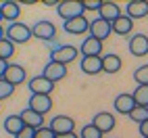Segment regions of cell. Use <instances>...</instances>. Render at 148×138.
I'll use <instances>...</instances> for the list:
<instances>
[{
	"label": "cell",
	"instance_id": "38",
	"mask_svg": "<svg viewBox=\"0 0 148 138\" xmlns=\"http://www.w3.org/2000/svg\"><path fill=\"white\" fill-rule=\"evenodd\" d=\"M4 21V17H2V8H0V23H2Z\"/></svg>",
	"mask_w": 148,
	"mask_h": 138
},
{
	"label": "cell",
	"instance_id": "3",
	"mask_svg": "<svg viewBox=\"0 0 148 138\" xmlns=\"http://www.w3.org/2000/svg\"><path fill=\"white\" fill-rule=\"evenodd\" d=\"M32 32H34V38L42 42H52L56 38V25L52 21H48V19H40V21H36L32 25Z\"/></svg>",
	"mask_w": 148,
	"mask_h": 138
},
{
	"label": "cell",
	"instance_id": "32",
	"mask_svg": "<svg viewBox=\"0 0 148 138\" xmlns=\"http://www.w3.org/2000/svg\"><path fill=\"white\" fill-rule=\"evenodd\" d=\"M15 138H36V130H34V128H29V126H25Z\"/></svg>",
	"mask_w": 148,
	"mask_h": 138
},
{
	"label": "cell",
	"instance_id": "21",
	"mask_svg": "<svg viewBox=\"0 0 148 138\" xmlns=\"http://www.w3.org/2000/svg\"><path fill=\"white\" fill-rule=\"evenodd\" d=\"M21 119H23V124L25 126H29V128H34V130H40V128H44L46 124H44V115L42 113H38V111H34V109H23L21 113Z\"/></svg>",
	"mask_w": 148,
	"mask_h": 138
},
{
	"label": "cell",
	"instance_id": "7",
	"mask_svg": "<svg viewBox=\"0 0 148 138\" xmlns=\"http://www.w3.org/2000/svg\"><path fill=\"white\" fill-rule=\"evenodd\" d=\"M48 126L52 128V132H54L56 136L75 132V119H73V117H69V115H54Z\"/></svg>",
	"mask_w": 148,
	"mask_h": 138
},
{
	"label": "cell",
	"instance_id": "28",
	"mask_svg": "<svg viewBox=\"0 0 148 138\" xmlns=\"http://www.w3.org/2000/svg\"><path fill=\"white\" fill-rule=\"evenodd\" d=\"M134 80L138 82V86H148V63L140 65L134 71Z\"/></svg>",
	"mask_w": 148,
	"mask_h": 138
},
{
	"label": "cell",
	"instance_id": "10",
	"mask_svg": "<svg viewBox=\"0 0 148 138\" xmlns=\"http://www.w3.org/2000/svg\"><path fill=\"white\" fill-rule=\"evenodd\" d=\"M111 32H113V25L108 23V21H104V19H94V21H90V36L92 38H96V40H100V42H104L108 36H111Z\"/></svg>",
	"mask_w": 148,
	"mask_h": 138
},
{
	"label": "cell",
	"instance_id": "33",
	"mask_svg": "<svg viewBox=\"0 0 148 138\" xmlns=\"http://www.w3.org/2000/svg\"><path fill=\"white\" fill-rule=\"evenodd\" d=\"M8 61H4V59H0V80H4V75H6V69H8Z\"/></svg>",
	"mask_w": 148,
	"mask_h": 138
},
{
	"label": "cell",
	"instance_id": "20",
	"mask_svg": "<svg viewBox=\"0 0 148 138\" xmlns=\"http://www.w3.org/2000/svg\"><path fill=\"white\" fill-rule=\"evenodd\" d=\"M98 15H100V19H104V21H108V23L113 25L123 13H121V6L117 4V2H102V6H100V11H98Z\"/></svg>",
	"mask_w": 148,
	"mask_h": 138
},
{
	"label": "cell",
	"instance_id": "27",
	"mask_svg": "<svg viewBox=\"0 0 148 138\" xmlns=\"http://www.w3.org/2000/svg\"><path fill=\"white\" fill-rule=\"evenodd\" d=\"M127 117L140 126V124H144V121L148 119V107H136V109H134L130 115H127Z\"/></svg>",
	"mask_w": 148,
	"mask_h": 138
},
{
	"label": "cell",
	"instance_id": "23",
	"mask_svg": "<svg viewBox=\"0 0 148 138\" xmlns=\"http://www.w3.org/2000/svg\"><path fill=\"white\" fill-rule=\"evenodd\" d=\"M132 29H134V19H130L127 15H121V17L113 23V32H115L117 36H130Z\"/></svg>",
	"mask_w": 148,
	"mask_h": 138
},
{
	"label": "cell",
	"instance_id": "25",
	"mask_svg": "<svg viewBox=\"0 0 148 138\" xmlns=\"http://www.w3.org/2000/svg\"><path fill=\"white\" fill-rule=\"evenodd\" d=\"M132 94L138 107H148V86H136V90Z\"/></svg>",
	"mask_w": 148,
	"mask_h": 138
},
{
	"label": "cell",
	"instance_id": "15",
	"mask_svg": "<svg viewBox=\"0 0 148 138\" xmlns=\"http://www.w3.org/2000/svg\"><path fill=\"white\" fill-rule=\"evenodd\" d=\"M125 15L130 19L148 17V0H130L125 4Z\"/></svg>",
	"mask_w": 148,
	"mask_h": 138
},
{
	"label": "cell",
	"instance_id": "30",
	"mask_svg": "<svg viewBox=\"0 0 148 138\" xmlns=\"http://www.w3.org/2000/svg\"><path fill=\"white\" fill-rule=\"evenodd\" d=\"M36 138H56V134L52 132L50 126H44L40 130H36Z\"/></svg>",
	"mask_w": 148,
	"mask_h": 138
},
{
	"label": "cell",
	"instance_id": "13",
	"mask_svg": "<svg viewBox=\"0 0 148 138\" xmlns=\"http://www.w3.org/2000/svg\"><path fill=\"white\" fill-rule=\"evenodd\" d=\"M4 80L8 84H13L15 88L19 84H25L27 82V71H25V67L23 65H17V63H11L6 69V75H4Z\"/></svg>",
	"mask_w": 148,
	"mask_h": 138
},
{
	"label": "cell",
	"instance_id": "4",
	"mask_svg": "<svg viewBox=\"0 0 148 138\" xmlns=\"http://www.w3.org/2000/svg\"><path fill=\"white\" fill-rule=\"evenodd\" d=\"M77 57H79V48H75L71 44H61V46H56L54 50L50 52V61L69 65V63H73Z\"/></svg>",
	"mask_w": 148,
	"mask_h": 138
},
{
	"label": "cell",
	"instance_id": "11",
	"mask_svg": "<svg viewBox=\"0 0 148 138\" xmlns=\"http://www.w3.org/2000/svg\"><path fill=\"white\" fill-rule=\"evenodd\" d=\"M92 124H94L102 134H106V132H111L113 128L117 126V119H115V115L108 113V111H98V113L92 117Z\"/></svg>",
	"mask_w": 148,
	"mask_h": 138
},
{
	"label": "cell",
	"instance_id": "17",
	"mask_svg": "<svg viewBox=\"0 0 148 138\" xmlns=\"http://www.w3.org/2000/svg\"><path fill=\"white\" fill-rule=\"evenodd\" d=\"M123 67V61L119 55L115 52H108V55H102V73H108V75H115L119 73Z\"/></svg>",
	"mask_w": 148,
	"mask_h": 138
},
{
	"label": "cell",
	"instance_id": "36",
	"mask_svg": "<svg viewBox=\"0 0 148 138\" xmlns=\"http://www.w3.org/2000/svg\"><path fill=\"white\" fill-rule=\"evenodd\" d=\"M56 138H79L75 132H69V134H61V136H56Z\"/></svg>",
	"mask_w": 148,
	"mask_h": 138
},
{
	"label": "cell",
	"instance_id": "22",
	"mask_svg": "<svg viewBox=\"0 0 148 138\" xmlns=\"http://www.w3.org/2000/svg\"><path fill=\"white\" fill-rule=\"evenodd\" d=\"M2 128H4V132H6V134H11V136L15 138V136L25 128V124H23V119H21V115L17 113V115H6V117H4Z\"/></svg>",
	"mask_w": 148,
	"mask_h": 138
},
{
	"label": "cell",
	"instance_id": "2",
	"mask_svg": "<svg viewBox=\"0 0 148 138\" xmlns=\"http://www.w3.org/2000/svg\"><path fill=\"white\" fill-rule=\"evenodd\" d=\"M56 13L63 21H69V19H75V17H84V4H82V0H63L56 6Z\"/></svg>",
	"mask_w": 148,
	"mask_h": 138
},
{
	"label": "cell",
	"instance_id": "9",
	"mask_svg": "<svg viewBox=\"0 0 148 138\" xmlns=\"http://www.w3.org/2000/svg\"><path fill=\"white\" fill-rule=\"evenodd\" d=\"M127 48L134 57H146L148 55V36L146 34H134L127 42Z\"/></svg>",
	"mask_w": 148,
	"mask_h": 138
},
{
	"label": "cell",
	"instance_id": "37",
	"mask_svg": "<svg viewBox=\"0 0 148 138\" xmlns=\"http://www.w3.org/2000/svg\"><path fill=\"white\" fill-rule=\"evenodd\" d=\"M2 38H6V27H2V23H0V40Z\"/></svg>",
	"mask_w": 148,
	"mask_h": 138
},
{
	"label": "cell",
	"instance_id": "8",
	"mask_svg": "<svg viewBox=\"0 0 148 138\" xmlns=\"http://www.w3.org/2000/svg\"><path fill=\"white\" fill-rule=\"evenodd\" d=\"M136 101H134V94L132 92H121V94H117L115 96V101H113V109L117 113H121V115H130L134 109H136Z\"/></svg>",
	"mask_w": 148,
	"mask_h": 138
},
{
	"label": "cell",
	"instance_id": "5",
	"mask_svg": "<svg viewBox=\"0 0 148 138\" xmlns=\"http://www.w3.org/2000/svg\"><path fill=\"white\" fill-rule=\"evenodd\" d=\"M42 75L46 77V80H50L52 84H56V82L65 80V77L69 75V71H67V65L56 63V61H48L44 65V69H42Z\"/></svg>",
	"mask_w": 148,
	"mask_h": 138
},
{
	"label": "cell",
	"instance_id": "12",
	"mask_svg": "<svg viewBox=\"0 0 148 138\" xmlns=\"http://www.w3.org/2000/svg\"><path fill=\"white\" fill-rule=\"evenodd\" d=\"M63 29L67 34L82 36L86 32H90V21L86 17H75V19H69V21H63Z\"/></svg>",
	"mask_w": 148,
	"mask_h": 138
},
{
	"label": "cell",
	"instance_id": "6",
	"mask_svg": "<svg viewBox=\"0 0 148 138\" xmlns=\"http://www.w3.org/2000/svg\"><path fill=\"white\" fill-rule=\"evenodd\" d=\"M29 92L32 94H44V96H50L54 92V84L50 80H46L44 75H34V77H29Z\"/></svg>",
	"mask_w": 148,
	"mask_h": 138
},
{
	"label": "cell",
	"instance_id": "14",
	"mask_svg": "<svg viewBox=\"0 0 148 138\" xmlns=\"http://www.w3.org/2000/svg\"><path fill=\"white\" fill-rule=\"evenodd\" d=\"M27 107L34 109V111H38V113H42V115H46L48 111H52V98L44 96V94H32Z\"/></svg>",
	"mask_w": 148,
	"mask_h": 138
},
{
	"label": "cell",
	"instance_id": "31",
	"mask_svg": "<svg viewBox=\"0 0 148 138\" xmlns=\"http://www.w3.org/2000/svg\"><path fill=\"white\" fill-rule=\"evenodd\" d=\"M82 4H84V11H100L102 6L100 0H82Z\"/></svg>",
	"mask_w": 148,
	"mask_h": 138
},
{
	"label": "cell",
	"instance_id": "29",
	"mask_svg": "<svg viewBox=\"0 0 148 138\" xmlns=\"http://www.w3.org/2000/svg\"><path fill=\"white\" fill-rule=\"evenodd\" d=\"M15 94V86L8 84L6 80H0V101H4V98H11Z\"/></svg>",
	"mask_w": 148,
	"mask_h": 138
},
{
	"label": "cell",
	"instance_id": "39",
	"mask_svg": "<svg viewBox=\"0 0 148 138\" xmlns=\"http://www.w3.org/2000/svg\"><path fill=\"white\" fill-rule=\"evenodd\" d=\"M0 103H2V101H0ZM0 109H2V105H0Z\"/></svg>",
	"mask_w": 148,
	"mask_h": 138
},
{
	"label": "cell",
	"instance_id": "18",
	"mask_svg": "<svg viewBox=\"0 0 148 138\" xmlns=\"http://www.w3.org/2000/svg\"><path fill=\"white\" fill-rule=\"evenodd\" d=\"M79 69L86 75H98V73H102V57H84L79 61Z\"/></svg>",
	"mask_w": 148,
	"mask_h": 138
},
{
	"label": "cell",
	"instance_id": "26",
	"mask_svg": "<svg viewBox=\"0 0 148 138\" xmlns=\"http://www.w3.org/2000/svg\"><path fill=\"white\" fill-rule=\"evenodd\" d=\"M104 134L98 130V128L90 121V124H86V126H82V130H79V138H102Z\"/></svg>",
	"mask_w": 148,
	"mask_h": 138
},
{
	"label": "cell",
	"instance_id": "34",
	"mask_svg": "<svg viewBox=\"0 0 148 138\" xmlns=\"http://www.w3.org/2000/svg\"><path fill=\"white\" fill-rule=\"evenodd\" d=\"M138 130H140V136H142V138H148V119H146L144 124L138 126Z\"/></svg>",
	"mask_w": 148,
	"mask_h": 138
},
{
	"label": "cell",
	"instance_id": "24",
	"mask_svg": "<svg viewBox=\"0 0 148 138\" xmlns=\"http://www.w3.org/2000/svg\"><path fill=\"white\" fill-rule=\"evenodd\" d=\"M15 57V44L8 40V38H2L0 40V59H4V61H8V59Z\"/></svg>",
	"mask_w": 148,
	"mask_h": 138
},
{
	"label": "cell",
	"instance_id": "19",
	"mask_svg": "<svg viewBox=\"0 0 148 138\" xmlns=\"http://www.w3.org/2000/svg\"><path fill=\"white\" fill-rule=\"evenodd\" d=\"M0 8H2L4 21H8V23H17L19 17H21V4L15 2V0H4V2L0 4Z\"/></svg>",
	"mask_w": 148,
	"mask_h": 138
},
{
	"label": "cell",
	"instance_id": "35",
	"mask_svg": "<svg viewBox=\"0 0 148 138\" xmlns=\"http://www.w3.org/2000/svg\"><path fill=\"white\" fill-rule=\"evenodd\" d=\"M42 4H44V6H58L61 2H56V0H44Z\"/></svg>",
	"mask_w": 148,
	"mask_h": 138
},
{
	"label": "cell",
	"instance_id": "1",
	"mask_svg": "<svg viewBox=\"0 0 148 138\" xmlns=\"http://www.w3.org/2000/svg\"><path fill=\"white\" fill-rule=\"evenodd\" d=\"M6 38H8L13 44H27V42L34 38L32 25H27V23H23V21L11 23V25L6 27Z\"/></svg>",
	"mask_w": 148,
	"mask_h": 138
},
{
	"label": "cell",
	"instance_id": "16",
	"mask_svg": "<svg viewBox=\"0 0 148 138\" xmlns=\"http://www.w3.org/2000/svg\"><path fill=\"white\" fill-rule=\"evenodd\" d=\"M102 44L104 42L96 40V38H92V36H88L86 40L82 42V46H79V55L82 57H102Z\"/></svg>",
	"mask_w": 148,
	"mask_h": 138
}]
</instances>
